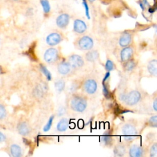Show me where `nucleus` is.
<instances>
[{
	"label": "nucleus",
	"mask_w": 157,
	"mask_h": 157,
	"mask_svg": "<svg viewBox=\"0 0 157 157\" xmlns=\"http://www.w3.org/2000/svg\"><path fill=\"white\" fill-rule=\"evenodd\" d=\"M70 108L73 111L78 113H82L84 112L88 106L87 98L81 95H74L69 102Z\"/></svg>",
	"instance_id": "f257e3e1"
},
{
	"label": "nucleus",
	"mask_w": 157,
	"mask_h": 157,
	"mask_svg": "<svg viewBox=\"0 0 157 157\" xmlns=\"http://www.w3.org/2000/svg\"><path fill=\"white\" fill-rule=\"evenodd\" d=\"M124 140L126 142H131L137 137L138 133L136 126L132 124H125L121 128Z\"/></svg>",
	"instance_id": "f03ea898"
},
{
	"label": "nucleus",
	"mask_w": 157,
	"mask_h": 157,
	"mask_svg": "<svg viewBox=\"0 0 157 157\" xmlns=\"http://www.w3.org/2000/svg\"><path fill=\"white\" fill-rule=\"evenodd\" d=\"M121 101H123L127 106H133L141 101V94L137 90H132L128 94H124L120 96Z\"/></svg>",
	"instance_id": "7ed1b4c3"
},
{
	"label": "nucleus",
	"mask_w": 157,
	"mask_h": 157,
	"mask_svg": "<svg viewBox=\"0 0 157 157\" xmlns=\"http://www.w3.org/2000/svg\"><path fill=\"white\" fill-rule=\"evenodd\" d=\"M75 48L80 50H89L94 46V41L89 36H83L77 38L74 43Z\"/></svg>",
	"instance_id": "20e7f679"
},
{
	"label": "nucleus",
	"mask_w": 157,
	"mask_h": 157,
	"mask_svg": "<svg viewBox=\"0 0 157 157\" xmlns=\"http://www.w3.org/2000/svg\"><path fill=\"white\" fill-rule=\"evenodd\" d=\"M60 59L61 56L59 50L53 47L47 49L44 54L45 61L50 65H54L60 61Z\"/></svg>",
	"instance_id": "39448f33"
},
{
	"label": "nucleus",
	"mask_w": 157,
	"mask_h": 157,
	"mask_svg": "<svg viewBox=\"0 0 157 157\" xmlns=\"http://www.w3.org/2000/svg\"><path fill=\"white\" fill-rule=\"evenodd\" d=\"M67 60L70 64L73 69H79L82 68L85 64L83 58L77 54H73L69 56Z\"/></svg>",
	"instance_id": "423d86ee"
},
{
	"label": "nucleus",
	"mask_w": 157,
	"mask_h": 157,
	"mask_svg": "<svg viewBox=\"0 0 157 157\" xmlns=\"http://www.w3.org/2000/svg\"><path fill=\"white\" fill-rule=\"evenodd\" d=\"M82 88L86 94L89 95L94 94L98 89L96 81L94 79H87L82 84Z\"/></svg>",
	"instance_id": "0eeeda50"
},
{
	"label": "nucleus",
	"mask_w": 157,
	"mask_h": 157,
	"mask_svg": "<svg viewBox=\"0 0 157 157\" xmlns=\"http://www.w3.org/2000/svg\"><path fill=\"white\" fill-rule=\"evenodd\" d=\"M63 40V37L62 34L58 32H54L49 34L46 38V43L50 47L59 44Z\"/></svg>",
	"instance_id": "6e6552de"
},
{
	"label": "nucleus",
	"mask_w": 157,
	"mask_h": 157,
	"mask_svg": "<svg viewBox=\"0 0 157 157\" xmlns=\"http://www.w3.org/2000/svg\"><path fill=\"white\" fill-rule=\"evenodd\" d=\"M134 54H135V50L131 46L129 45L127 47H123L120 54L121 61L124 63L133 59Z\"/></svg>",
	"instance_id": "1a4fd4ad"
},
{
	"label": "nucleus",
	"mask_w": 157,
	"mask_h": 157,
	"mask_svg": "<svg viewBox=\"0 0 157 157\" xmlns=\"http://www.w3.org/2000/svg\"><path fill=\"white\" fill-rule=\"evenodd\" d=\"M72 68L68 60L60 61L57 66V70L59 73L62 75H66L71 73Z\"/></svg>",
	"instance_id": "9d476101"
},
{
	"label": "nucleus",
	"mask_w": 157,
	"mask_h": 157,
	"mask_svg": "<svg viewBox=\"0 0 157 157\" xmlns=\"http://www.w3.org/2000/svg\"><path fill=\"white\" fill-rule=\"evenodd\" d=\"M129 155L131 157H142L144 155V149L138 144H133L129 149Z\"/></svg>",
	"instance_id": "9b49d317"
},
{
	"label": "nucleus",
	"mask_w": 157,
	"mask_h": 157,
	"mask_svg": "<svg viewBox=\"0 0 157 157\" xmlns=\"http://www.w3.org/2000/svg\"><path fill=\"white\" fill-rule=\"evenodd\" d=\"M132 34L129 32H124L119 38V44L122 48L130 45L132 43Z\"/></svg>",
	"instance_id": "f8f14e48"
},
{
	"label": "nucleus",
	"mask_w": 157,
	"mask_h": 157,
	"mask_svg": "<svg viewBox=\"0 0 157 157\" xmlns=\"http://www.w3.org/2000/svg\"><path fill=\"white\" fill-rule=\"evenodd\" d=\"M69 23V15L67 14H62L57 17L56 24L58 27L65 29Z\"/></svg>",
	"instance_id": "ddd939ff"
},
{
	"label": "nucleus",
	"mask_w": 157,
	"mask_h": 157,
	"mask_svg": "<svg viewBox=\"0 0 157 157\" xmlns=\"http://www.w3.org/2000/svg\"><path fill=\"white\" fill-rule=\"evenodd\" d=\"M87 28V25L84 21L80 19H77L74 21L73 30L75 33L77 34H83L86 31Z\"/></svg>",
	"instance_id": "4468645a"
},
{
	"label": "nucleus",
	"mask_w": 157,
	"mask_h": 157,
	"mask_svg": "<svg viewBox=\"0 0 157 157\" xmlns=\"http://www.w3.org/2000/svg\"><path fill=\"white\" fill-rule=\"evenodd\" d=\"M17 130H18L19 134L22 136H27L31 131L30 126L25 121L19 124L17 126Z\"/></svg>",
	"instance_id": "2eb2a0df"
},
{
	"label": "nucleus",
	"mask_w": 157,
	"mask_h": 157,
	"mask_svg": "<svg viewBox=\"0 0 157 157\" xmlns=\"http://www.w3.org/2000/svg\"><path fill=\"white\" fill-rule=\"evenodd\" d=\"M126 153V148L124 144H118L114 148V154L115 156H124Z\"/></svg>",
	"instance_id": "dca6fc26"
},
{
	"label": "nucleus",
	"mask_w": 157,
	"mask_h": 157,
	"mask_svg": "<svg viewBox=\"0 0 157 157\" xmlns=\"http://www.w3.org/2000/svg\"><path fill=\"white\" fill-rule=\"evenodd\" d=\"M69 121L66 118H62L58 122L57 125V130L59 132H65L66 131L69 127Z\"/></svg>",
	"instance_id": "f3484780"
},
{
	"label": "nucleus",
	"mask_w": 157,
	"mask_h": 157,
	"mask_svg": "<svg viewBox=\"0 0 157 157\" xmlns=\"http://www.w3.org/2000/svg\"><path fill=\"white\" fill-rule=\"evenodd\" d=\"M85 60L89 62H95L99 58V53L96 50H89L85 54Z\"/></svg>",
	"instance_id": "a211bd4d"
},
{
	"label": "nucleus",
	"mask_w": 157,
	"mask_h": 157,
	"mask_svg": "<svg viewBox=\"0 0 157 157\" xmlns=\"http://www.w3.org/2000/svg\"><path fill=\"white\" fill-rule=\"evenodd\" d=\"M147 71L150 75L156 76L157 75V60L153 59L150 60L147 65Z\"/></svg>",
	"instance_id": "6ab92c4d"
},
{
	"label": "nucleus",
	"mask_w": 157,
	"mask_h": 157,
	"mask_svg": "<svg viewBox=\"0 0 157 157\" xmlns=\"http://www.w3.org/2000/svg\"><path fill=\"white\" fill-rule=\"evenodd\" d=\"M101 142L107 146L111 145L113 142V137L111 133L106 132L101 137Z\"/></svg>",
	"instance_id": "aec40b11"
},
{
	"label": "nucleus",
	"mask_w": 157,
	"mask_h": 157,
	"mask_svg": "<svg viewBox=\"0 0 157 157\" xmlns=\"http://www.w3.org/2000/svg\"><path fill=\"white\" fill-rule=\"evenodd\" d=\"M136 62L133 59L124 63V68L127 72H131L136 67Z\"/></svg>",
	"instance_id": "412c9836"
},
{
	"label": "nucleus",
	"mask_w": 157,
	"mask_h": 157,
	"mask_svg": "<svg viewBox=\"0 0 157 157\" xmlns=\"http://www.w3.org/2000/svg\"><path fill=\"white\" fill-rule=\"evenodd\" d=\"M10 153L14 157H20L22 154V149L19 145L17 144L12 145L10 147Z\"/></svg>",
	"instance_id": "4be33fe9"
},
{
	"label": "nucleus",
	"mask_w": 157,
	"mask_h": 157,
	"mask_svg": "<svg viewBox=\"0 0 157 157\" xmlns=\"http://www.w3.org/2000/svg\"><path fill=\"white\" fill-rule=\"evenodd\" d=\"M54 85H55V88L57 91L59 93H61L65 90L66 84H65V80L63 79H60V80H57L56 81V82H55Z\"/></svg>",
	"instance_id": "5701e85b"
},
{
	"label": "nucleus",
	"mask_w": 157,
	"mask_h": 157,
	"mask_svg": "<svg viewBox=\"0 0 157 157\" xmlns=\"http://www.w3.org/2000/svg\"><path fill=\"white\" fill-rule=\"evenodd\" d=\"M54 118H55L54 115L50 116L49 119L48 120V121L47 122V124H46V125L44 126V128H43V131L44 132H48L51 129V127L52 126V124H53V121H54Z\"/></svg>",
	"instance_id": "b1692460"
},
{
	"label": "nucleus",
	"mask_w": 157,
	"mask_h": 157,
	"mask_svg": "<svg viewBox=\"0 0 157 157\" xmlns=\"http://www.w3.org/2000/svg\"><path fill=\"white\" fill-rule=\"evenodd\" d=\"M40 70L42 71L43 73L44 74V75L46 77V78H47V79L48 80H52V74H51L50 72L48 70L47 68H46V66L43 65H40Z\"/></svg>",
	"instance_id": "393cba45"
},
{
	"label": "nucleus",
	"mask_w": 157,
	"mask_h": 157,
	"mask_svg": "<svg viewBox=\"0 0 157 157\" xmlns=\"http://www.w3.org/2000/svg\"><path fill=\"white\" fill-rule=\"evenodd\" d=\"M42 6L43 8V10L45 14H47L50 10V6L47 0H40Z\"/></svg>",
	"instance_id": "a878e982"
},
{
	"label": "nucleus",
	"mask_w": 157,
	"mask_h": 157,
	"mask_svg": "<svg viewBox=\"0 0 157 157\" xmlns=\"http://www.w3.org/2000/svg\"><path fill=\"white\" fill-rule=\"evenodd\" d=\"M115 68L114 63L110 60H107L105 64V69L107 71H112Z\"/></svg>",
	"instance_id": "bb28decb"
},
{
	"label": "nucleus",
	"mask_w": 157,
	"mask_h": 157,
	"mask_svg": "<svg viewBox=\"0 0 157 157\" xmlns=\"http://www.w3.org/2000/svg\"><path fill=\"white\" fill-rule=\"evenodd\" d=\"M148 124L150 127L156 128L157 127V116L154 115L152 116V117H151L149 120Z\"/></svg>",
	"instance_id": "cd10ccee"
},
{
	"label": "nucleus",
	"mask_w": 157,
	"mask_h": 157,
	"mask_svg": "<svg viewBox=\"0 0 157 157\" xmlns=\"http://www.w3.org/2000/svg\"><path fill=\"white\" fill-rule=\"evenodd\" d=\"M150 157H156L157 155V144L156 142H155L154 144H152L150 149Z\"/></svg>",
	"instance_id": "c85d7f7f"
},
{
	"label": "nucleus",
	"mask_w": 157,
	"mask_h": 157,
	"mask_svg": "<svg viewBox=\"0 0 157 157\" xmlns=\"http://www.w3.org/2000/svg\"><path fill=\"white\" fill-rule=\"evenodd\" d=\"M103 92L104 95L106 98H109L110 95V92L107 85L106 84V82H103Z\"/></svg>",
	"instance_id": "c756f323"
},
{
	"label": "nucleus",
	"mask_w": 157,
	"mask_h": 157,
	"mask_svg": "<svg viewBox=\"0 0 157 157\" xmlns=\"http://www.w3.org/2000/svg\"><path fill=\"white\" fill-rule=\"evenodd\" d=\"M6 115V111L5 107L0 104V119L4 118Z\"/></svg>",
	"instance_id": "7c9ffc66"
},
{
	"label": "nucleus",
	"mask_w": 157,
	"mask_h": 157,
	"mask_svg": "<svg viewBox=\"0 0 157 157\" xmlns=\"http://www.w3.org/2000/svg\"><path fill=\"white\" fill-rule=\"evenodd\" d=\"M66 112V109L64 107H61L59 109H58L57 111V115L58 116H62Z\"/></svg>",
	"instance_id": "2f4dec72"
},
{
	"label": "nucleus",
	"mask_w": 157,
	"mask_h": 157,
	"mask_svg": "<svg viewBox=\"0 0 157 157\" xmlns=\"http://www.w3.org/2000/svg\"><path fill=\"white\" fill-rule=\"evenodd\" d=\"M83 4H84V6L85 7V13H86V15H87V18L90 19L89 6H88V5H87V3H86V1H85V0H84V1H83Z\"/></svg>",
	"instance_id": "473e14b6"
},
{
	"label": "nucleus",
	"mask_w": 157,
	"mask_h": 157,
	"mask_svg": "<svg viewBox=\"0 0 157 157\" xmlns=\"http://www.w3.org/2000/svg\"><path fill=\"white\" fill-rule=\"evenodd\" d=\"M6 140V136L3 135L2 133L0 132V142H3Z\"/></svg>",
	"instance_id": "72a5a7b5"
},
{
	"label": "nucleus",
	"mask_w": 157,
	"mask_h": 157,
	"mask_svg": "<svg viewBox=\"0 0 157 157\" xmlns=\"http://www.w3.org/2000/svg\"><path fill=\"white\" fill-rule=\"evenodd\" d=\"M156 104H157V100H156V99H155V100L154 101V103H153V105H152V107L154 108V110H155V112L157 110V106H156Z\"/></svg>",
	"instance_id": "f704fd0d"
},
{
	"label": "nucleus",
	"mask_w": 157,
	"mask_h": 157,
	"mask_svg": "<svg viewBox=\"0 0 157 157\" xmlns=\"http://www.w3.org/2000/svg\"><path fill=\"white\" fill-rule=\"evenodd\" d=\"M1 73H2V69L1 67H0V74H1Z\"/></svg>",
	"instance_id": "c9c22d12"
},
{
	"label": "nucleus",
	"mask_w": 157,
	"mask_h": 157,
	"mask_svg": "<svg viewBox=\"0 0 157 157\" xmlns=\"http://www.w3.org/2000/svg\"><path fill=\"white\" fill-rule=\"evenodd\" d=\"M89 1H91V2H93V1H95V0H89Z\"/></svg>",
	"instance_id": "e433bc0d"
},
{
	"label": "nucleus",
	"mask_w": 157,
	"mask_h": 157,
	"mask_svg": "<svg viewBox=\"0 0 157 157\" xmlns=\"http://www.w3.org/2000/svg\"><path fill=\"white\" fill-rule=\"evenodd\" d=\"M15 1H16V0H15Z\"/></svg>",
	"instance_id": "4c0bfd02"
}]
</instances>
